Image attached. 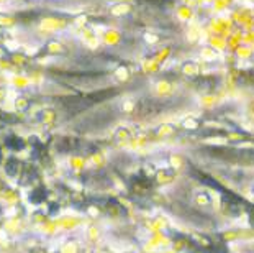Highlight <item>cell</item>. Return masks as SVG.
Here are the masks:
<instances>
[{
	"instance_id": "1",
	"label": "cell",
	"mask_w": 254,
	"mask_h": 253,
	"mask_svg": "<svg viewBox=\"0 0 254 253\" xmlns=\"http://www.w3.org/2000/svg\"><path fill=\"white\" fill-rule=\"evenodd\" d=\"M129 10H131V7H129L128 3H117V5H113V7H112V13L117 15V17H120V15L128 13Z\"/></svg>"
},
{
	"instance_id": "2",
	"label": "cell",
	"mask_w": 254,
	"mask_h": 253,
	"mask_svg": "<svg viewBox=\"0 0 254 253\" xmlns=\"http://www.w3.org/2000/svg\"><path fill=\"white\" fill-rule=\"evenodd\" d=\"M197 69H198L197 64L193 61H190V63H186V66H184V73H186V74H195Z\"/></svg>"
},
{
	"instance_id": "3",
	"label": "cell",
	"mask_w": 254,
	"mask_h": 253,
	"mask_svg": "<svg viewBox=\"0 0 254 253\" xmlns=\"http://www.w3.org/2000/svg\"><path fill=\"white\" fill-rule=\"evenodd\" d=\"M115 74H117V78H120V79H127V76H128L125 68H118V71Z\"/></svg>"
}]
</instances>
